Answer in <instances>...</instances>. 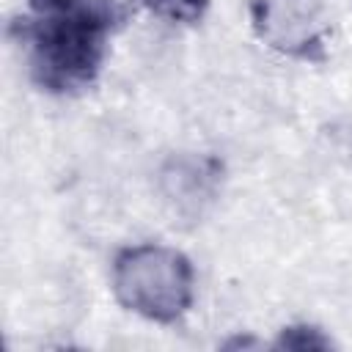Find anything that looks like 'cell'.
<instances>
[{
  "mask_svg": "<svg viewBox=\"0 0 352 352\" xmlns=\"http://www.w3.org/2000/svg\"><path fill=\"white\" fill-rule=\"evenodd\" d=\"M116 300L151 322H176L195 294V272L184 253L165 245H132L113 261Z\"/></svg>",
  "mask_w": 352,
  "mask_h": 352,
  "instance_id": "obj_2",
  "label": "cell"
},
{
  "mask_svg": "<svg viewBox=\"0 0 352 352\" xmlns=\"http://www.w3.org/2000/svg\"><path fill=\"white\" fill-rule=\"evenodd\" d=\"M250 25L280 55L300 60L327 55L330 22L322 0H250Z\"/></svg>",
  "mask_w": 352,
  "mask_h": 352,
  "instance_id": "obj_3",
  "label": "cell"
},
{
  "mask_svg": "<svg viewBox=\"0 0 352 352\" xmlns=\"http://www.w3.org/2000/svg\"><path fill=\"white\" fill-rule=\"evenodd\" d=\"M146 8H151L157 16L179 25H192L204 16L209 0H140Z\"/></svg>",
  "mask_w": 352,
  "mask_h": 352,
  "instance_id": "obj_4",
  "label": "cell"
},
{
  "mask_svg": "<svg viewBox=\"0 0 352 352\" xmlns=\"http://www.w3.org/2000/svg\"><path fill=\"white\" fill-rule=\"evenodd\" d=\"M275 346L280 349H330L333 341L311 324H292L280 330V338L275 341Z\"/></svg>",
  "mask_w": 352,
  "mask_h": 352,
  "instance_id": "obj_5",
  "label": "cell"
},
{
  "mask_svg": "<svg viewBox=\"0 0 352 352\" xmlns=\"http://www.w3.org/2000/svg\"><path fill=\"white\" fill-rule=\"evenodd\" d=\"M124 16L118 0H28L19 41L36 85L50 94L85 91L99 77L107 41Z\"/></svg>",
  "mask_w": 352,
  "mask_h": 352,
  "instance_id": "obj_1",
  "label": "cell"
}]
</instances>
